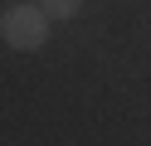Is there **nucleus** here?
<instances>
[{
	"label": "nucleus",
	"instance_id": "obj_1",
	"mask_svg": "<svg viewBox=\"0 0 151 146\" xmlns=\"http://www.w3.org/2000/svg\"><path fill=\"white\" fill-rule=\"evenodd\" d=\"M0 34H5L10 49H39L44 39H49V15H44V5H15V10H5Z\"/></svg>",
	"mask_w": 151,
	"mask_h": 146
},
{
	"label": "nucleus",
	"instance_id": "obj_2",
	"mask_svg": "<svg viewBox=\"0 0 151 146\" xmlns=\"http://www.w3.org/2000/svg\"><path fill=\"white\" fill-rule=\"evenodd\" d=\"M39 5H44V15H49V19H73L83 0H39Z\"/></svg>",
	"mask_w": 151,
	"mask_h": 146
}]
</instances>
